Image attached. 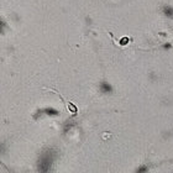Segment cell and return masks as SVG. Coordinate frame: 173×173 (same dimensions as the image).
<instances>
[{"instance_id":"obj_2","label":"cell","mask_w":173,"mask_h":173,"mask_svg":"<svg viewBox=\"0 0 173 173\" xmlns=\"http://www.w3.org/2000/svg\"><path fill=\"white\" fill-rule=\"evenodd\" d=\"M100 88H102V90L104 92V93H110L112 89H111V86H110V84H108L106 82H103L102 84H100Z\"/></svg>"},{"instance_id":"obj_3","label":"cell","mask_w":173,"mask_h":173,"mask_svg":"<svg viewBox=\"0 0 173 173\" xmlns=\"http://www.w3.org/2000/svg\"><path fill=\"white\" fill-rule=\"evenodd\" d=\"M147 171H148L147 166H146V164H142V166H140V167L136 170V173H146Z\"/></svg>"},{"instance_id":"obj_1","label":"cell","mask_w":173,"mask_h":173,"mask_svg":"<svg viewBox=\"0 0 173 173\" xmlns=\"http://www.w3.org/2000/svg\"><path fill=\"white\" fill-rule=\"evenodd\" d=\"M54 158H56V152L51 151V150H47V152H44L43 154H41L40 161H38V163H37V167H38L40 173H50L51 172V170H52V167H53Z\"/></svg>"}]
</instances>
